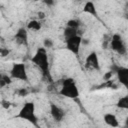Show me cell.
<instances>
[{
  "label": "cell",
  "mask_w": 128,
  "mask_h": 128,
  "mask_svg": "<svg viewBox=\"0 0 128 128\" xmlns=\"http://www.w3.org/2000/svg\"><path fill=\"white\" fill-rule=\"evenodd\" d=\"M31 62L41 71L43 77L47 78L49 81H52L50 75V65H49V58L47 54V50L44 47H39L35 54L31 58Z\"/></svg>",
  "instance_id": "cell-1"
},
{
  "label": "cell",
  "mask_w": 128,
  "mask_h": 128,
  "mask_svg": "<svg viewBox=\"0 0 128 128\" xmlns=\"http://www.w3.org/2000/svg\"><path fill=\"white\" fill-rule=\"evenodd\" d=\"M15 118H19V119L25 120V121L31 123L32 125L38 127V117H37L36 112H35V104H34V102L29 101V102L24 103V105L22 106V108L20 109L18 114L15 116Z\"/></svg>",
  "instance_id": "cell-2"
},
{
  "label": "cell",
  "mask_w": 128,
  "mask_h": 128,
  "mask_svg": "<svg viewBox=\"0 0 128 128\" xmlns=\"http://www.w3.org/2000/svg\"><path fill=\"white\" fill-rule=\"evenodd\" d=\"M61 88L59 90V94L66 98L77 99L79 97V90L76 85V82L73 78H65L60 80Z\"/></svg>",
  "instance_id": "cell-3"
},
{
  "label": "cell",
  "mask_w": 128,
  "mask_h": 128,
  "mask_svg": "<svg viewBox=\"0 0 128 128\" xmlns=\"http://www.w3.org/2000/svg\"><path fill=\"white\" fill-rule=\"evenodd\" d=\"M109 45L113 51H115L117 54L121 56H125L127 54V48L126 44L122 38V36L118 33H115L112 35L111 39L109 40Z\"/></svg>",
  "instance_id": "cell-4"
},
{
  "label": "cell",
  "mask_w": 128,
  "mask_h": 128,
  "mask_svg": "<svg viewBox=\"0 0 128 128\" xmlns=\"http://www.w3.org/2000/svg\"><path fill=\"white\" fill-rule=\"evenodd\" d=\"M10 77L22 81H28L26 65L24 63H14L10 69Z\"/></svg>",
  "instance_id": "cell-5"
},
{
  "label": "cell",
  "mask_w": 128,
  "mask_h": 128,
  "mask_svg": "<svg viewBox=\"0 0 128 128\" xmlns=\"http://www.w3.org/2000/svg\"><path fill=\"white\" fill-rule=\"evenodd\" d=\"M65 45L66 49L70 51L72 54L78 56L80 52V47L82 45V37L80 35H76L73 37H70L68 39H65Z\"/></svg>",
  "instance_id": "cell-6"
},
{
  "label": "cell",
  "mask_w": 128,
  "mask_h": 128,
  "mask_svg": "<svg viewBox=\"0 0 128 128\" xmlns=\"http://www.w3.org/2000/svg\"><path fill=\"white\" fill-rule=\"evenodd\" d=\"M111 68V72L117 75L118 81L120 82V84H122L123 86L127 87L128 85V68L124 67V66H120L117 64H112Z\"/></svg>",
  "instance_id": "cell-7"
},
{
  "label": "cell",
  "mask_w": 128,
  "mask_h": 128,
  "mask_svg": "<svg viewBox=\"0 0 128 128\" xmlns=\"http://www.w3.org/2000/svg\"><path fill=\"white\" fill-rule=\"evenodd\" d=\"M85 68L87 69H94L99 71L100 70V63L98 55L95 51H92L88 54V56L85 59Z\"/></svg>",
  "instance_id": "cell-8"
},
{
  "label": "cell",
  "mask_w": 128,
  "mask_h": 128,
  "mask_svg": "<svg viewBox=\"0 0 128 128\" xmlns=\"http://www.w3.org/2000/svg\"><path fill=\"white\" fill-rule=\"evenodd\" d=\"M49 107H50V114H51L53 120L55 122H57V123L62 122L63 119L65 118V112H64V110L60 106H58L57 104H55L53 102H50Z\"/></svg>",
  "instance_id": "cell-9"
},
{
  "label": "cell",
  "mask_w": 128,
  "mask_h": 128,
  "mask_svg": "<svg viewBox=\"0 0 128 128\" xmlns=\"http://www.w3.org/2000/svg\"><path fill=\"white\" fill-rule=\"evenodd\" d=\"M14 39H15V42L18 45H22V46L27 47L28 46V32H27V29L24 28V27L19 28L17 30V32L15 33V35H14Z\"/></svg>",
  "instance_id": "cell-10"
},
{
  "label": "cell",
  "mask_w": 128,
  "mask_h": 128,
  "mask_svg": "<svg viewBox=\"0 0 128 128\" xmlns=\"http://www.w3.org/2000/svg\"><path fill=\"white\" fill-rule=\"evenodd\" d=\"M103 120L106 125L112 128H118L119 127V121L117 117L112 113H105L103 116Z\"/></svg>",
  "instance_id": "cell-11"
},
{
  "label": "cell",
  "mask_w": 128,
  "mask_h": 128,
  "mask_svg": "<svg viewBox=\"0 0 128 128\" xmlns=\"http://www.w3.org/2000/svg\"><path fill=\"white\" fill-rule=\"evenodd\" d=\"M83 12L87 13V14H90L92 16H97L98 13H97V9H96V6L94 4V2L92 1H88L84 4V7H83Z\"/></svg>",
  "instance_id": "cell-12"
},
{
  "label": "cell",
  "mask_w": 128,
  "mask_h": 128,
  "mask_svg": "<svg viewBox=\"0 0 128 128\" xmlns=\"http://www.w3.org/2000/svg\"><path fill=\"white\" fill-rule=\"evenodd\" d=\"M11 83H12V78L10 77V75L0 72V89L4 88L5 86L10 85Z\"/></svg>",
  "instance_id": "cell-13"
},
{
  "label": "cell",
  "mask_w": 128,
  "mask_h": 128,
  "mask_svg": "<svg viewBox=\"0 0 128 128\" xmlns=\"http://www.w3.org/2000/svg\"><path fill=\"white\" fill-rule=\"evenodd\" d=\"M41 27H42V25L38 20H31L27 24V29H29L31 31H39L41 29Z\"/></svg>",
  "instance_id": "cell-14"
},
{
  "label": "cell",
  "mask_w": 128,
  "mask_h": 128,
  "mask_svg": "<svg viewBox=\"0 0 128 128\" xmlns=\"http://www.w3.org/2000/svg\"><path fill=\"white\" fill-rule=\"evenodd\" d=\"M76 35H79L77 29H73V28H70V27H65L64 32H63V36H64L65 39H68V38L76 36Z\"/></svg>",
  "instance_id": "cell-15"
},
{
  "label": "cell",
  "mask_w": 128,
  "mask_h": 128,
  "mask_svg": "<svg viewBox=\"0 0 128 128\" xmlns=\"http://www.w3.org/2000/svg\"><path fill=\"white\" fill-rule=\"evenodd\" d=\"M116 106L120 109H128V96L125 95V96L119 98V100L116 103Z\"/></svg>",
  "instance_id": "cell-16"
},
{
  "label": "cell",
  "mask_w": 128,
  "mask_h": 128,
  "mask_svg": "<svg viewBox=\"0 0 128 128\" xmlns=\"http://www.w3.org/2000/svg\"><path fill=\"white\" fill-rule=\"evenodd\" d=\"M81 25V22L78 20V19H70L67 21L66 23V27H70V28H73V29H79Z\"/></svg>",
  "instance_id": "cell-17"
},
{
  "label": "cell",
  "mask_w": 128,
  "mask_h": 128,
  "mask_svg": "<svg viewBox=\"0 0 128 128\" xmlns=\"http://www.w3.org/2000/svg\"><path fill=\"white\" fill-rule=\"evenodd\" d=\"M53 46H54V42H53V40H52L51 38H45V39L43 40V47H44L46 50L52 48Z\"/></svg>",
  "instance_id": "cell-18"
},
{
  "label": "cell",
  "mask_w": 128,
  "mask_h": 128,
  "mask_svg": "<svg viewBox=\"0 0 128 128\" xmlns=\"http://www.w3.org/2000/svg\"><path fill=\"white\" fill-rule=\"evenodd\" d=\"M16 93L21 96V97H24V96H27L28 95V90L26 88H19L18 90H16Z\"/></svg>",
  "instance_id": "cell-19"
},
{
  "label": "cell",
  "mask_w": 128,
  "mask_h": 128,
  "mask_svg": "<svg viewBox=\"0 0 128 128\" xmlns=\"http://www.w3.org/2000/svg\"><path fill=\"white\" fill-rule=\"evenodd\" d=\"M112 76H113V73H112L111 71H108V72H106V73L104 74L103 80H104V81H109V80H111Z\"/></svg>",
  "instance_id": "cell-20"
},
{
  "label": "cell",
  "mask_w": 128,
  "mask_h": 128,
  "mask_svg": "<svg viewBox=\"0 0 128 128\" xmlns=\"http://www.w3.org/2000/svg\"><path fill=\"white\" fill-rule=\"evenodd\" d=\"M2 106L4 108H9L10 107V102L9 101H6V100H2Z\"/></svg>",
  "instance_id": "cell-21"
},
{
  "label": "cell",
  "mask_w": 128,
  "mask_h": 128,
  "mask_svg": "<svg viewBox=\"0 0 128 128\" xmlns=\"http://www.w3.org/2000/svg\"><path fill=\"white\" fill-rule=\"evenodd\" d=\"M43 2H44L46 5H48V6H52V5L55 4V1H53V0H44Z\"/></svg>",
  "instance_id": "cell-22"
},
{
  "label": "cell",
  "mask_w": 128,
  "mask_h": 128,
  "mask_svg": "<svg viewBox=\"0 0 128 128\" xmlns=\"http://www.w3.org/2000/svg\"><path fill=\"white\" fill-rule=\"evenodd\" d=\"M38 17L40 18V19H44L45 18V13L44 12H38Z\"/></svg>",
  "instance_id": "cell-23"
},
{
  "label": "cell",
  "mask_w": 128,
  "mask_h": 128,
  "mask_svg": "<svg viewBox=\"0 0 128 128\" xmlns=\"http://www.w3.org/2000/svg\"><path fill=\"white\" fill-rule=\"evenodd\" d=\"M96 128H97V127H96Z\"/></svg>",
  "instance_id": "cell-24"
}]
</instances>
